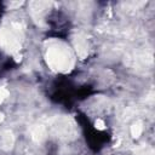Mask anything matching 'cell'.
I'll return each mask as SVG.
<instances>
[{
	"label": "cell",
	"instance_id": "1",
	"mask_svg": "<svg viewBox=\"0 0 155 155\" xmlns=\"http://www.w3.org/2000/svg\"><path fill=\"white\" fill-rule=\"evenodd\" d=\"M47 59L50 62V65L52 68H57V69H62V68H67L69 65V58L68 54L62 50V48H52L50 50L48 54H47Z\"/></svg>",
	"mask_w": 155,
	"mask_h": 155
},
{
	"label": "cell",
	"instance_id": "3",
	"mask_svg": "<svg viewBox=\"0 0 155 155\" xmlns=\"http://www.w3.org/2000/svg\"><path fill=\"white\" fill-rule=\"evenodd\" d=\"M12 143H13V138H12L11 134H5V136L2 137V139H1V145H2L4 148L11 147Z\"/></svg>",
	"mask_w": 155,
	"mask_h": 155
},
{
	"label": "cell",
	"instance_id": "6",
	"mask_svg": "<svg viewBox=\"0 0 155 155\" xmlns=\"http://www.w3.org/2000/svg\"><path fill=\"white\" fill-rule=\"evenodd\" d=\"M2 119H4V116H2V114H0V122L2 121Z\"/></svg>",
	"mask_w": 155,
	"mask_h": 155
},
{
	"label": "cell",
	"instance_id": "5",
	"mask_svg": "<svg viewBox=\"0 0 155 155\" xmlns=\"http://www.w3.org/2000/svg\"><path fill=\"white\" fill-rule=\"evenodd\" d=\"M7 94H8V92H7L5 88H0V103L2 102V99H4V98H6V97H7Z\"/></svg>",
	"mask_w": 155,
	"mask_h": 155
},
{
	"label": "cell",
	"instance_id": "4",
	"mask_svg": "<svg viewBox=\"0 0 155 155\" xmlns=\"http://www.w3.org/2000/svg\"><path fill=\"white\" fill-rule=\"evenodd\" d=\"M94 125H96V127L98 128V130H103L104 128V126H105V124L101 120V119H98V120H96V122H94Z\"/></svg>",
	"mask_w": 155,
	"mask_h": 155
},
{
	"label": "cell",
	"instance_id": "2",
	"mask_svg": "<svg viewBox=\"0 0 155 155\" xmlns=\"http://www.w3.org/2000/svg\"><path fill=\"white\" fill-rule=\"evenodd\" d=\"M142 131H143V128H142L140 124H134V125L131 126V134L134 138H138L142 134Z\"/></svg>",
	"mask_w": 155,
	"mask_h": 155
}]
</instances>
